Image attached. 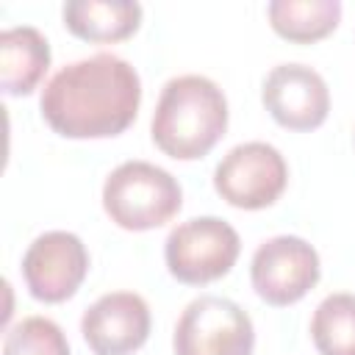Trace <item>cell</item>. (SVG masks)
<instances>
[{
	"label": "cell",
	"instance_id": "cell-1",
	"mask_svg": "<svg viewBox=\"0 0 355 355\" xmlns=\"http://www.w3.org/2000/svg\"><path fill=\"white\" fill-rule=\"evenodd\" d=\"M139 72L114 53L67 64L39 100L44 122L67 139H108L128 130L139 114Z\"/></svg>",
	"mask_w": 355,
	"mask_h": 355
},
{
	"label": "cell",
	"instance_id": "cell-2",
	"mask_svg": "<svg viewBox=\"0 0 355 355\" xmlns=\"http://www.w3.org/2000/svg\"><path fill=\"white\" fill-rule=\"evenodd\" d=\"M227 130V100L205 75L172 78L158 97L153 114L155 147L178 161L208 155Z\"/></svg>",
	"mask_w": 355,
	"mask_h": 355
},
{
	"label": "cell",
	"instance_id": "cell-3",
	"mask_svg": "<svg viewBox=\"0 0 355 355\" xmlns=\"http://www.w3.org/2000/svg\"><path fill=\"white\" fill-rule=\"evenodd\" d=\"M183 205L180 183L150 161L119 164L103 186V208L125 230H153L166 225Z\"/></svg>",
	"mask_w": 355,
	"mask_h": 355
},
{
	"label": "cell",
	"instance_id": "cell-4",
	"mask_svg": "<svg viewBox=\"0 0 355 355\" xmlns=\"http://www.w3.org/2000/svg\"><path fill=\"white\" fill-rule=\"evenodd\" d=\"M239 250L241 241L233 225L219 216H197L166 236L164 258L172 277L186 286H205L233 269Z\"/></svg>",
	"mask_w": 355,
	"mask_h": 355
},
{
	"label": "cell",
	"instance_id": "cell-5",
	"mask_svg": "<svg viewBox=\"0 0 355 355\" xmlns=\"http://www.w3.org/2000/svg\"><path fill=\"white\" fill-rule=\"evenodd\" d=\"M172 344L175 355H252L255 330L241 305L202 294L180 313Z\"/></svg>",
	"mask_w": 355,
	"mask_h": 355
},
{
	"label": "cell",
	"instance_id": "cell-6",
	"mask_svg": "<svg viewBox=\"0 0 355 355\" xmlns=\"http://www.w3.org/2000/svg\"><path fill=\"white\" fill-rule=\"evenodd\" d=\"M288 183V166L277 147L266 141L236 144L214 172V189L225 202L244 211L272 205Z\"/></svg>",
	"mask_w": 355,
	"mask_h": 355
},
{
	"label": "cell",
	"instance_id": "cell-7",
	"mask_svg": "<svg viewBox=\"0 0 355 355\" xmlns=\"http://www.w3.org/2000/svg\"><path fill=\"white\" fill-rule=\"evenodd\" d=\"M255 294L275 305L300 302L319 280V255L300 236H275L263 241L250 263Z\"/></svg>",
	"mask_w": 355,
	"mask_h": 355
},
{
	"label": "cell",
	"instance_id": "cell-8",
	"mask_svg": "<svg viewBox=\"0 0 355 355\" xmlns=\"http://www.w3.org/2000/svg\"><path fill=\"white\" fill-rule=\"evenodd\" d=\"M89 272L86 244L67 230H47L22 255V277L39 302L69 300Z\"/></svg>",
	"mask_w": 355,
	"mask_h": 355
},
{
	"label": "cell",
	"instance_id": "cell-9",
	"mask_svg": "<svg viewBox=\"0 0 355 355\" xmlns=\"http://www.w3.org/2000/svg\"><path fill=\"white\" fill-rule=\"evenodd\" d=\"M263 105L288 130H313L327 119L330 92L324 78L305 64H280L263 78Z\"/></svg>",
	"mask_w": 355,
	"mask_h": 355
},
{
	"label": "cell",
	"instance_id": "cell-10",
	"mask_svg": "<svg viewBox=\"0 0 355 355\" xmlns=\"http://www.w3.org/2000/svg\"><path fill=\"white\" fill-rule=\"evenodd\" d=\"M80 333L94 355H130L150 336V308L133 291H114L86 308Z\"/></svg>",
	"mask_w": 355,
	"mask_h": 355
},
{
	"label": "cell",
	"instance_id": "cell-11",
	"mask_svg": "<svg viewBox=\"0 0 355 355\" xmlns=\"http://www.w3.org/2000/svg\"><path fill=\"white\" fill-rule=\"evenodd\" d=\"M50 67L47 39L31 28H8L0 33V86L8 97L31 94Z\"/></svg>",
	"mask_w": 355,
	"mask_h": 355
},
{
	"label": "cell",
	"instance_id": "cell-12",
	"mask_svg": "<svg viewBox=\"0 0 355 355\" xmlns=\"http://www.w3.org/2000/svg\"><path fill=\"white\" fill-rule=\"evenodd\" d=\"M141 6L133 0H69L64 25L83 42H122L139 31Z\"/></svg>",
	"mask_w": 355,
	"mask_h": 355
},
{
	"label": "cell",
	"instance_id": "cell-13",
	"mask_svg": "<svg viewBox=\"0 0 355 355\" xmlns=\"http://www.w3.org/2000/svg\"><path fill=\"white\" fill-rule=\"evenodd\" d=\"M266 14L277 36L297 44H311L336 31L341 19V3L338 0H272L266 6Z\"/></svg>",
	"mask_w": 355,
	"mask_h": 355
},
{
	"label": "cell",
	"instance_id": "cell-14",
	"mask_svg": "<svg viewBox=\"0 0 355 355\" xmlns=\"http://www.w3.org/2000/svg\"><path fill=\"white\" fill-rule=\"evenodd\" d=\"M311 338L319 355H355V294L324 297L313 311Z\"/></svg>",
	"mask_w": 355,
	"mask_h": 355
},
{
	"label": "cell",
	"instance_id": "cell-15",
	"mask_svg": "<svg viewBox=\"0 0 355 355\" xmlns=\"http://www.w3.org/2000/svg\"><path fill=\"white\" fill-rule=\"evenodd\" d=\"M3 355H69V344L53 319L28 316L6 333Z\"/></svg>",
	"mask_w": 355,
	"mask_h": 355
}]
</instances>
